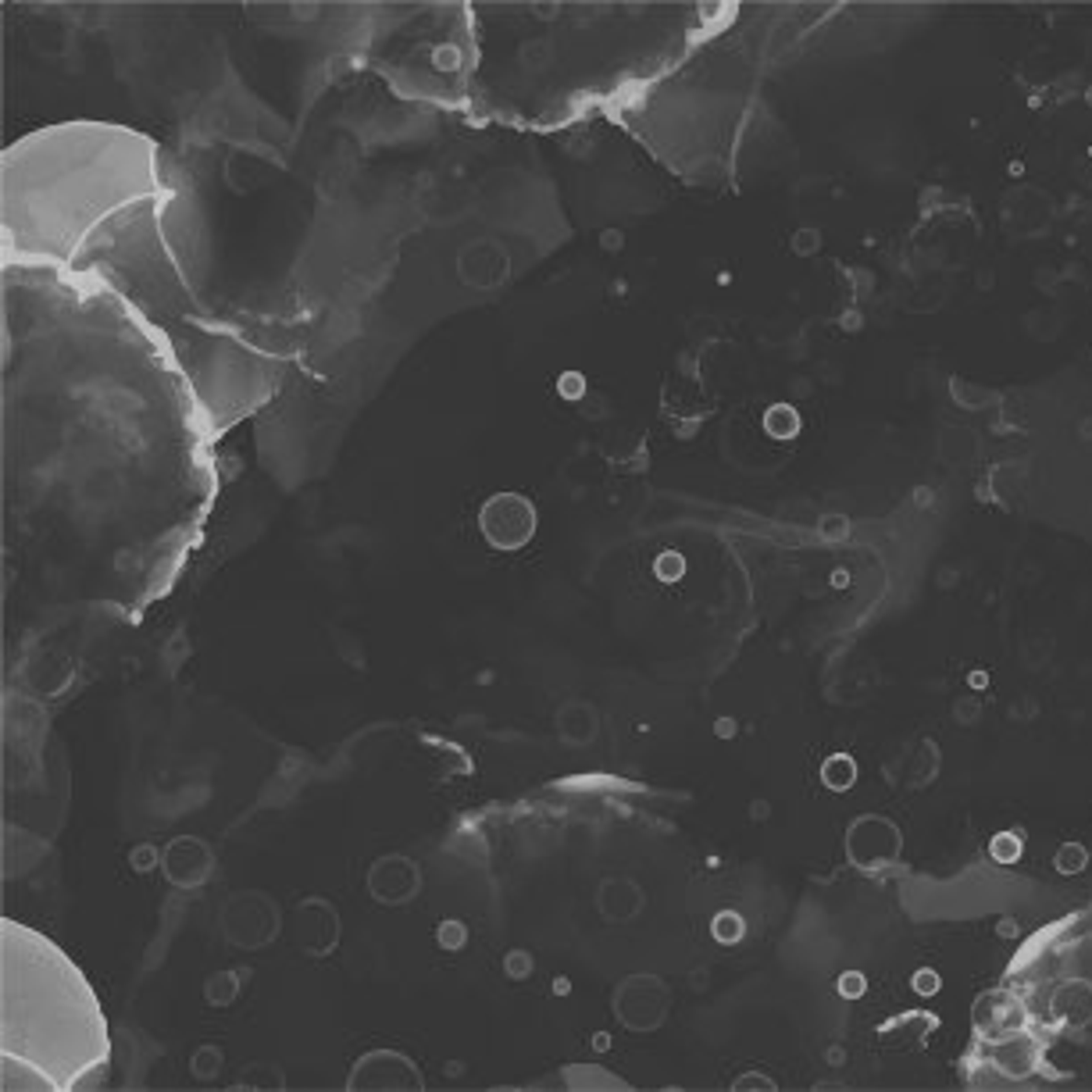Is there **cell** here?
Instances as JSON below:
<instances>
[{
  "label": "cell",
  "instance_id": "obj_1",
  "mask_svg": "<svg viewBox=\"0 0 1092 1092\" xmlns=\"http://www.w3.org/2000/svg\"><path fill=\"white\" fill-rule=\"evenodd\" d=\"M732 15V4H472L461 119L529 132L618 119Z\"/></svg>",
  "mask_w": 1092,
  "mask_h": 1092
},
{
  "label": "cell",
  "instance_id": "obj_2",
  "mask_svg": "<svg viewBox=\"0 0 1092 1092\" xmlns=\"http://www.w3.org/2000/svg\"><path fill=\"white\" fill-rule=\"evenodd\" d=\"M161 197L119 214L86 243L72 271L97 279L147 325L182 372L214 436L265 404L282 375L290 336L247 318H229L207 304L178 261L168 207Z\"/></svg>",
  "mask_w": 1092,
  "mask_h": 1092
},
{
  "label": "cell",
  "instance_id": "obj_3",
  "mask_svg": "<svg viewBox=\"0 0 1092 1092\" xmlns=\"http://www.w3.org/2000/svg\"><path fill=\"white\" fill-rule=\"evenodd\" d=\"M161 197L178 182L136 129L75 119L29 132L4 154V265L72 271L104 225Z\"/></svg>",
  "mask_w": 1092,
  "mask_h": 1092
},
{
  "label": "cell",
  "instance_id": "obj_4",
  "mask_svg": "<svg viewBox=\"0 0 1092 1092\" xmlns=\"http://www.w3.org/2000/svg\"><path fill=\"white\" fill-rule=\"evenodd\" d=\"M4 968L40 993L4 978V1061L32 1063L43 1086H83L108 1061V1035L97 996L43 936L4 925Z\"/></svg>",
  "mask_w": 1092,
  "mask_h": 1092
},
{
  "label": "cell",
  "instance_id": "obj_5",
  "mask_svg": "<svg viewBox=\"0 0 1092 1092\" xmlns=\"http://www.w3.org/2000/svg\"><path fill=\"white\" fill-rule=\"evenodd\" d=\"M354 58L400 100L461 119L475 75L472 4L379 7Z\"/></svg>",
  "mask_w": 1092,
  "mask_h": 1092
},
{
  "label": "cell",
  "instance_id": "obj_6",
  "mask_svg": "<svg viewBox=\"0 0 1092 1092\" xmlns=\"http://www.w3.org/2000/svg\"><path fill=\"white\" fill-rule=\"evenodd\" d=\"M900 850H903V835L882 814H864L846 832V856L864 871H879V868L896 864Z\"/></svg>",
  "mask_w": 1092,
  "mask_h": 1092
},
{
  "label": "cell",
  "instance_id": "obj_7",
  "mask_svg": "<svg viewBox=\"0 0 1092 1092\" xmlns=\"http://www.w3.org/2000/svg\"><path fill=\"white\" fill-rule=\"evenodd\" d=\"M971 1021H974V1035H978L982 1042L996 1046V1042H1004V1039H1014V1035L1025 1032V1025H1029V1010H1025V1004H1021L1014 993H1006V989H989V993H982V996L974 1000Z\"/></svg>",
  "mask_w": 1092,
  "mask_h": 1092
},
{
  "label": "cell",
  "instance_id": "obj_8",
  "mask_svg": "<svg viewBox=\"0 0 1092 1092\" xmlns=\"http://www.w3.org/2000/svg\"><path fill=\"white\" fill-rule=\"evenodd\" d=\"M1050 1017L1063 1032H1082L1092 1025V982L1089 978H1067L1050 996Z\"/></svg>",
  "mask_w": 1092,
  "mask_h": 1092
},
{
  "label": "cell",
  "instance_id": "obj_9",
  "mask_svg": "<svg viewBox=\"0 0 1092 1092\" xmlns=\"http://www.w3.org/2000/svg\"><path fill=\"white\" fill-rule=\"evenodd\" d=\"M1035 1057H1039V1050H1035V1042L1029 1039V1032L1004 1039V1042L993 1046V1067L1000 1075H1006V1078H1029L1035 1071Z\"/></svg>",
  "mask_w": 1092,
  "mask_h": 1092
},
{
  "label": "cell",
  "instance_id": "obj_10",
  "mask_svg": "<svg viewBox=\"0 0 1092 1092\" xmlns=\"http://www.w3.org/2000/svg\"><path fill=\"white\" fill-rule=\"evenodd\" d=\"M822 782H825L828 789H835V793L850 789V786L856 782V761L854 757H846V753L828 757L825 768H822Z\"/></svg>",
  "mask_w": 1092,
  "mask_h": 1092
},
{
  "label": "cell",
  "instance_id": "obj_11",
  "mask_svg": "<svg viewBox=\"0 0 1092 1092\" xmlns=\"http://www.w3.org/2000/svg\"><path fill=\"white\" fill-rule=\"evenodd\" d=\"M1021 835L1017 832H996L993 839H989V856L996 860V864H1017L1021 860Z\"/></svg>",
  "mask_w": 1092,
  "mask_h": 1092
},
{
  "label": "cell",
  "instance_id": "obj_12",
  "mask_svg": "<svg viewBox=\"0 0 1092 1092\" xmlns=\"http://www.w3.org/2000/svg\"><path fill=\"white\" fill-rule=\"evenodd\" d=\"M949 393H953V400H957L960 408H968V411L989 408V400H996L989 389H978V385H971L968 379H953V383H949Z\"/></svg>",
  "mask_w": 1092,
  "mask_h": 1092
},
{
  "label": "cell",
  "instance_id": "obj_13",
  "mask_svg": "<svg viewBox=\"0 0 1092 1092\" xmlns=\"http://www.w3.org/2000/svg\"><path fill=\"white\" fill-rule=\"evenodd\" d=\"M1086 864H1089V850L1082 843H1063L1061 850L1053 854V868L1061 875H1078V871H1086Z\"/></svg>",
  "mask_w": 1092,
  "mask_h": 1092
},
{
  "label": "cell",
  "instance_id": "obj_14",
  "mask_svg": "<svg viewBox=\"0 0 1092 1092\" xmlns=\"http://www.w3.org/2000/svg\"><path fill=\"white\" fill-rule=\"evenodd\" d=\"M911 985H914V993H921V996H932V993H939V974L921 968V971H914Z\"/></svg>",
  "mask_w": 1092,
  "mask_h": 1092
},
{
  "label": "cell",
  "instance_id": "obj_15",
  "mask_svg": "<svg viewBox=\"0 0 1092 1092\" xmlns=\"http://www.w3.org/2000/svg\"><path fill=\"white\" fill-rule=\"evenodd\" d=\"M839 993H843V996H850V1000H854V996H860V993H864V974L846 971V974H843V982H839Z\"/></svg>",
  "mask_w": 1092,
  "mask_h": 1092
},
{
  "label": "cell",
  "instance_id": "obj_16",
  "mask_svg": "<svg viewBox=\"0 0 1092 1092\" xmlns=\"http://www.w3.org/2000/svg\"><path fill=\"white\" fill-rule=\"evenodd\" d=\"M822 529H825V535L843 539V535L850 532V522H846V518H839V514H832V518H825V525H822Z\"/></svg>",
  "mask_w": 1092,
  "mask_h": 1092
},
{
  "label": "cell",
  "instance_id": "obj_17",
  "mask_svg": "<svg viewBox=\"0 0 1092 1092\" xmlns=\"http://www.w3.org/2000/svg\"><path fill=\"white\" fill-rule=\"evenodd\" d=\"M768 425H778V411H771ZM782 425H786V429H789V436H793V432H797V425H799V418L789 411V408H782Z\"/></svg>",
  "mask_w": 1092,
  "mask_h": 1092
},
{
  "label": "cell",
  "instance_id": "obj_18",
  "mask_svg": "<svg viewBox=\"0 0 1092 1092\" xmlns=\"http://www.w3.org/2000/svg\"><path fill=\"white\" fill-rule=\"evenodd\" d=\"M746 1086H761V1089H775V1082L771 1078H761V1075H746V1078H739L736 1089H746Z\"/></svg>",
  "mask_w": 1092,
  "mask_h": 1092
},
{
  "label": "cell",
  "instance_id": "obj_19",
  "mask_svg": "<svg viewBox=\"0 0 1092 1092\" xmlns=\"http://www.w3.org/2000/svg\"><path fill=\"white\" fill-rule=\"evenodd\" d=\"M914 500H917V503H928V500H932V493H928V489H925V493H921V489H917V493H914Z\"/></svg>",
  "mask_w": 1092,
  "mask_h": 1092
}]
</instances>
